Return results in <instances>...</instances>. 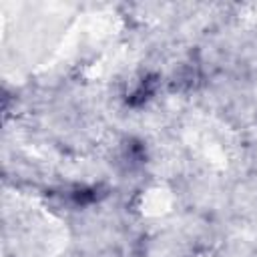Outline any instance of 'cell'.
Wrapping results in <instances>:
<instances>
[{
  "label": "cell",
  "instance_id": "6da1fadb",
  "mask_svg": "<svg viewBox=\"0 0 257 257\" xmlns=\"http://www.w3.org/2000/svg\"><path fill=\"white\" fill-rule=\"evenodd\" d=\"M153 90H155V82H153V80H143L141 86H139V88L133 92V96L128 98L131 104H135V106H137V104H143V102L153 94Z\"/></svg>",
  "mask_w": 257,
  "mask_h": 257
}]
</instances>
